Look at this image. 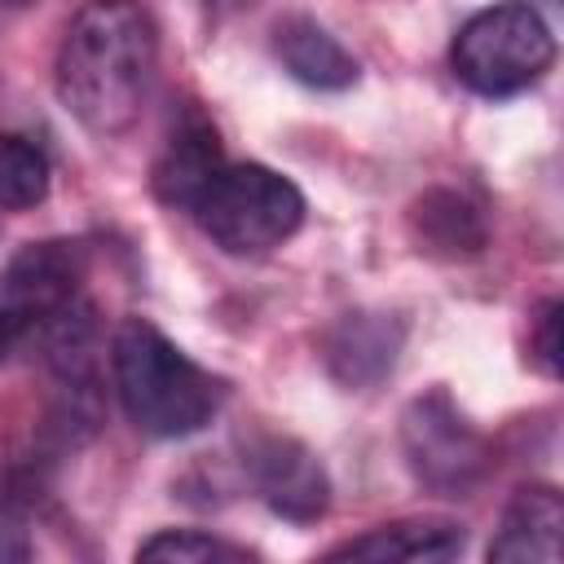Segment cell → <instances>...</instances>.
I'll list each match as a JSON object with an SVG mask.
<instances>
[{
  "instance_id": "2e32d148",
  "label": "cell",
  "mask_w": 564,
  "mask_h": 564,
  "mask_svg": "<svg viewBox=\"0 0 564 564\" xmlns=\"http://www.w3.org/2000/svg\"><path fill=\"white\" fill-rule=\"evenodd\" d=\"M529 357L546 379H560V300H546L529 330Z\"/></svg>"
},
{
  "instance_id": "30bf717a",
  "label": "cell",
  "mask_w": 564,
  "mask_h": 564,
  "mask_svg": "<svg viewBox=\"0 0 564 564\" xmlns=\"http://www.w3.org/2000/svg\"><path fill=\"white\" fill-rule=\"evenodd\" d=\"M564 551V498L555 485H520L502 507L489 560L498 564H555Z\"/></svg>"
},
{
  "instance_id": "7a4b0ae2",
  "label": "cell",
  "mask_w": 564,
  "mask_h": 564,
  "mask_svg": "<svg viewBox=\"0 0 564 564\" xmlns=\"http://www.w3.org/2000/svg\"><path fill=\"white\" fill-rule=\"evenodd\" d=\"M110 370L119 405L132 419V427L159 441L203 432L229 397V383L220 375L203 370L159 326L141 317L119 322L110 339Z\"/></svg>"
},
{
  "instance_id": "4fadbf2b",
  "label": "cell",
  "mask_w": 564,
  "mask_h": 564,
  "mask_svg": "<svg viewBox=\"0 0 564 564\" xmlns=\"http://www.w3.org/2000/svg\"><path fill=\"white\" fill-rule=\"evenodd\" d=\"M410 229L423 242V251L458 260V256H476L485 247V225L480 212L454 194V189H427L423 198H414L410 207Z\"/></svg>"
},
{
  "instance_id": "8fae6325",
  "label": "cell",
  "mask_w": 564,
  "mask_h": 564,
  "mask_svg": "<svg viewBox=\"0 0 564 564\" xmlns=\"http://www.w3.org/2000/svg\"><path fill=\"white\" fill-rule=\"evenodd\" d=\"M273 57L282 62V70L304 84V88H322V93H339L352 88L361 66L357 57L308 13H291L273 26Z\"/></svg>"
},
{
  "instance_id": "d6986e66",
  "label": "cell",
  "mask_w": 564,
  "mask_h": 564,
  "mask_svg": "<svg viewBox=\"0 0 564 564\" xmlns=\"http://www.w3.org/2000/svg\"><path fill=\"white\" fill-rule=\"evenodd\" d=\"M4 9H31V4H40V0H0Z\"/></svg>"
},
{
  "instance_id": "5b68a950",
  "label": "cell",
  "mask_w": 564,
  "mask_h": 564,
  "mask_svg": "<svg viewBox=\"0 0 564 564\" xmlns=\"http://www.w3.org/2000/svg\"><path fill=\"white\" fill-rule=\"evenodd\" d=\"M401 454L414 480L436 498H471L489 476V441L454 405L445 388L414 397L401 410Z\"/></svg>"
},
{
  "instance_id": "277c9868",
  "label": "cell",
  "mask_w": 564,
  "mask_h": 564,
  "mask_svg": "<svg viewBox=\"0 0 564 564\" xmlns=\"http://www.w3.org/2000/svg\"><path fill=\"white\" fill-rule=\"evenodd\" d=\"M449 66L480 97H516L555 66V35L538 4L502 0L458 26Z\"/></svg>"
},
{
  "instance_id": "e0dca14e",
  "label": "cell",
  "mask_w": 564,
  "mask_h": 564,
  "mask_svg": "<svg viewBox=\"0 0 564 564\" xmlns=\"http://www.w3.org/2000/svg\"><path fill=\"white\" fill-rule=\"evenodd\" d=\"M22 339H26V335H22V326H18V322H13V317L0 308V361H4V357H9V352L22 344Z\"/></svg>"
},
{
  "instance_id": "8992f818",
  "label": "cell",
  "mask_w": 564,
  "mask_h": 564,
  "mask_svg": "<svg viewBox=\"0 0 564 564\" xmlns=\"http://www.w3.org/2000/svg\"><path fill=\"white\" fill-rule=\"evenodd\" d=\"M247 476L256 485V494L264 498V507L291 524H317L330 507V480L326 467L317 463V454L295 441V436H278V432H260L247 441Z\"/></svg>"
},
{
  "instance_id": "ba28073f",
  "label": "cell",
  "mask_w": 564,
  "mask_h": 564,
  "mask_svg": "<svg viewBox=\"0 0 564 564\" xmlns=\"http://www.w3.org/2000/svg\"><path fill=\"white\" fill-rule=\"evenodd\" d=\"M401 344H405V326L392 317V313H344L326 339H322V352H326V370L361 392V388H375L383 375H392L397 357H401Z\"/></svg>"
},
{
  "instance_id": "7c38bea8",
  "label": "cell",
  "mask_w": 564,
  "mask_h": 564,
  "mask_svg": "<svg viewBox=\"0 0 564 564\" xmlns=\"http://www.w3.org/2000/svg\"><path fill=\"white\" fill-rule=\"evenodd\" d=\"M467 546L463 524L454 520H392L361 538H348L326 551V560H375V564H441Z\"/></svg>"
},
{
  "instance_id": "6da1fadb",
  "label": "cell",
  "mask_w": 564,
  "mask_h": 564,
  "mask_svg": "<svg viewBox=\"0 0 564 564\" xmlns=\"http://www.w3.org/2000/svg\"><path fill=\"white\" fill-rule=\"evenodd\" d=\"M159 26L141 0H84L66 22L53 88L66 115L93 137H123L154 88Z\"/></svg>"
},
{
  "instance_id": "52a82bcc",
  "label": "cell",
  "mask_w": 564,
  "mask_h": 564,
  "mask_svg": "<svg viewBox=\"0 0 564 564\" xmlns=\"http://www.w3.org/2000/svg\"><path fill=\"white\" fill-rule=\"evenodd\" d=\"M84 282V247L79 242H26L0 273V308L35 335L62 304L79 295Z\"/></svg>"
},
{
  "instance_id": "3957f363",
  "label": "cell",
  "mask_w": 564,
  "mask_h": 564,
  "mask_svg": "<svg viewBox=\"0 0 564 564\" xmlns=\"http://www.w3.org/2000/svg\"><path fill=\"white\" fill-rule=\"evenodd\" d=\"M194 225L229 256H264L304 225V194L264 163H220L189 203Z\"/></svg>"
},
{
  "instance_id": "5bb4252c",
  "label": "cell",
  "mask_w": 564,
  "mask_h": 564,
  "mask_svg": "<svg viewBox=\"0 0 564 564\" xmlns=\"http://www.w3.org/2000/svg\"><path fill=\"white\" fill-rule=\"evenodd\" d=\"M48 154L13 132H0V212H26L48 198Z\"/></svg>"
},
{
  "instance_id": "9c48e42d",
  "label": "cell",
  "mask_w": 564,
  "mask_h": 564,
  "mask_svg": "<svg viewBox=\"0 0 564 564\" xmlns=\"http://www.w3.org/2000/svg\"><path fill=\"white\" fill-rule=\"evenodd\" d=\"M220 163H225V150H220L216 123L198 106H185L181 119H172V132H167V141H163V150L154 159L150 185H154L159 203L189 212L194 194L207 185V176Z\"/></svg>"
},
{
  "instance_id": "9a60e30c",
  "label": "cell",
  "mask_w": 564,
  "mask_h": 564,
  "mask_svg": "<svg viewBox=\"0 0 564 564\" xmlns=\"http://www.w3.org/2000/svg\"><path fill=\"white\" fill-rule=\"evenodd\" d=\"M137 560L145 564H247L256 555L203 529H163L137 546Z\"/></svg>"
},
{
  "instance_id": "ac0fdd59",
  "label": "cell",
  "mask_w": 564,
  "mask_h": 564,
  "mask_svg": "<svg viewBox=\"0 0 564 564\" xmlns=\"http://www.w3.org/2000/svg\"><path fill=\"white\" fill-rule=\"evenodd\" d=\"M260 0H207V9L216 13V18H234V13H247V9H256Z\"/></svg>"
}]
</instances>
